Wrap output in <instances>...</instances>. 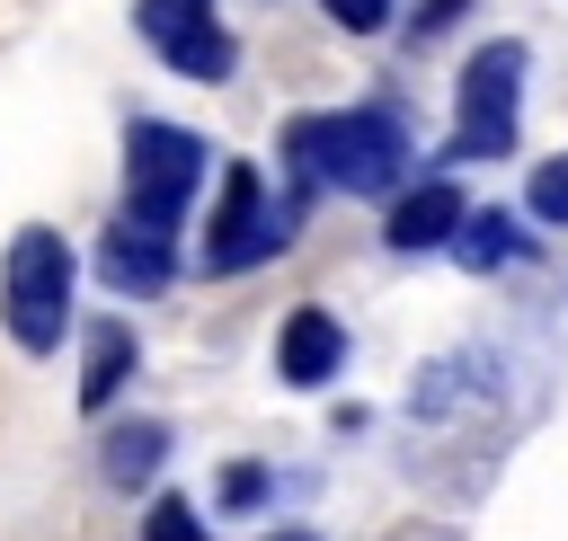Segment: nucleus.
Here are the masks:
<instances>
[{
  "instance_id": "nucleus-1",
  "label": "nucleus",
  "mask_w": 568,
  "mask_h": 541,
  "mask_svg": "<svg viewBox=\"0 0 568 541\" xmlns=\"http://www.w3.org/2000/svg\"><path fill=\"white\" fill-rule=\"evenodd\" d=\"M293 195H390L408 177V124L390 106H337V115H293L284 124Z\"/></svg>"
},
{
  "instance_id": "nucleus-2",
  "label": "nucleus",
  "mask_w": 568,
  "mask_h": 541,
  "mask_svg": "<svg viewBox=\"0 0 568 541\" xmlns=\"http://www.w3.org/2000/svg\"><path fill=\"white\" fill-rule=\"evenodd\" d=\"M71 275L80 266H71V239L53 222H27L9 239V257H0V319H9V337L27 355L62 346V328H71Z\"/></svg>"
},
{
  "instance_id": "nucleus-3",
  "label": "nucleus",
  "mask_w": 568,
  "mask_h": 541,
  "mask_svg": "<svg viewBox=\"0 0 568 541\" xmlns=\"http://www.w3.org/2000/svg\"><path fill=\"white\" fill-rule=\"evenodd\" d=\"M195 186H204V133L142 115V124L124 133V222L151 231V239H169V231L186 222Z\"/></svg>"
},
{
  "instance_id": "nucleus-4",
  "label": "nucleus",
  "mask_w": 568,
  "mask_h": 541,
  "mask_svg": "<svg viewBox=\"0 0 568 541\" xmlns=\"http://www.w3.org/2000/svg\"><path fill=\"white\" fill-rule=\"evenodd\" d=\"M302 213H311V195H284V204H266V177H257L248 160H231V169H222V204H213V222H204V275L266 266L275 248H293Z\"/></svg>"
},
{
  "instance_id": "nucleus-5",
  "label": "nucleus",
  "mask_w": 568,
  "mask_h": 541,
  "mask_svg": "<svg viewBox=\"0 0 568 541\" xmlns=\"http://www.w3.org/2000/svg\"><path fill=\"white\" fill-rule=\"evenodd\" d=\"M515 115H524V44L497 35V44H479V53L462 62L444 160H506V151H515Z\"/></svg>"
},
{
  "instance_id": "nucleus-6",
  "label": "nucleus",
  "mask_w": 568,
  "mask_h": 541,
  "mask_svg": "<svg viewBox=\"0 0 568 541\" xmlns=\"http://www.w3.org/2000/svg\"><path fill=\"white\" fill-rule=\"evenodd\" d=\"M133 27L160 44V62L178 80H231V62H240V44L213 18V0H133Z\"/></svg>"
},
{
  "instance_id": "nucleus-7",
  "label": "nucleus",
  "mask_w": 568,
  "mask_h": 541,
  "mask_svg": "<svg viewBox=\"0 0 568 541\" xmlns=\"http://www.w3.org/2000/svg\"><path fill=\"white\" fill-rule=\"evenodd\" d=\"M275 372H284L293 390H320V381H337V372H346V328H337L320 302H302V310L275 328Z\"/></svg>"
},
{
  "instance_id": "nucleus-8",
  "label": "nucleus",
  "mask_w": 568,
  "mask_h": 541,
  "mask_svg": "<svg viewBox=\"0 0 568 541\" xmlns=\"http://www.w3.org/2000/svg\"><path fill=\"white\" fill-rule=\"evenodd\" d=\"M462 186L453 177H426V186H408L399 204H390V222H382V239L399 248V257H426V248H453V231H462Z\"/></svg>"
},
{
  "instance_id": "nucleus-9",
  "label": "nucleus",
  "mask_w": 568,
  "mask_h": 541,
  "mask_svg": "<svg viewBox=\"0 0 568 541\" xmlns=\"http://www.w3.org/2000/svg\"><path fill=\"white\" fill-rule=\"evenodd\" d=\"M98 275H106L115 293H160V284L178 275V248L151 239V231H133V222H115V231L98 239Z\"/></svg>"
},
{
  "instance_id": "nucleus-10",
  "label": "nucleus",
  "mask_w": 568,
  "mask_h": 541,
  "mask_svg": "<svg viewBox=\"0 0 568 541\" xmlns=\"http://www.w3.org/2000/svg\"><path fill=\"white\" fill-rule=\"evenodd\" d=\"M124 372H133V328L124 319H98L89 328V372H80V408L98 417L115 390H124Z\"/></svg>"
},
{
  "instance_id": "nucleus-11",
  "label": "nucleus",
  "mask_w": 568,
  "mask_h": 541,
  "mask_svg": "<svg viewBox=\"0 0 568 541\" xmlns=\"http://www.w3.org/2000/svg\"><path fill=\"white\" fill-rule=\"evenodd\" d=\"M160 461H169V426H151V417H142V426H115L106 452H98V470H106L115 488H151Z\"/></svg>"
},
{
  "instance_id": "nucleus-12",
  "label": "nucleus",
  "mask_w": 568,
  "mask_h": 541,
  "mask_svg": "<svg viewBox=\"0 0 568 541\" xmlns=\"http://www.w3.org/2000/svg\"><path fill=\"white\" fill-rule=\"evenodd\" d=\"M453 248H462V266H479V275H488V266H506V257H524L532 239H524V231H515L506 213H462V231H453Z\"/></svg>"
},
{
  "instance_id": "nucleus-13",
  "label": "nucleus",
  "mask_w": 568,
  "mask_h": 541,
  "mask_svg": "<svg viewBox=\"0 0 568 541\" xmlns=\"http://www.w3.org/2000/svg\"><path fill=\"white\" fill-rule=\"evenodd\" d=\"M142 541H204V514H195L178 488H160V497L142 506Z\"/></svg>"
},
{
  "instance_id": "nucleus-14",
  "label": "nucleus",
  "mask_w": 568,
  "mask_h": 541,
  "mask_svg": "<svg viewBox=\"0 0 568 541\" xmlns=\"http://www.w3.org/2000/svg\"><path fill=\"white\" fill-rule=\"evenodd\" d=\"M524 204H532V222H568V151L532 169V186H524Z\"/></svg>"
},
{
  "instance_id": "nucleus-15",
  "label": "nucleus",
  "mask_w": 568,
  "mask_h": 541,
  "mask_svg": "<svg viewBox=\"0 0 568 541\" xmlns=\"http://www.w3.org/2000/svg\"><path fill=\"white\" fill-rule=\"evenodd\" d=\"M320 9H328V18H337V27H346V35H382V27H390V9H399V0H320Z\"/></svg>"
},
{
  "instance_id": "nucleus-16",
  "label": "nucleus",
  "mask_w": 568,
  "mask_h": 541,
  "mask_svg": "<svg viewBox=\"0 0 568 541\" xmlns=\"http://www.w3.org/2000/svg\"><path fill=\"white\" fill-rule=\"evenodd\" d=\"M222 506H240V514L266 506V461H231V470H222Z\"/></svg>"
},
{
  "instance_id": "nucleus-17",
  "label": "nucleus",
  "mask_w": 568,
  "mask_h": 541,
  "mask_svg": "<svg viewBox=\"0 0 568 541\" xmlns=\"http://www.w3.org/2000/svg\"><path fill=\"white\" fill-rule=\"evenodd\" d=\"M462 9H470V0H426V9H417V18H408V35H417V44H426V35H444V27H453V18H462Z\"/></svg>"
},
{
  "instance_id": "nucleus-18",
  "label": "nucleus",
  "mask_w": 568,
  "mask_h": 541,
  "mask_svg": "<svg viewBox=\"0 0 568 541\" xmlns=\"http://www.w3.org/2000/svg\"><path fill=\"white\" fill-rule=\"evenodd\" d=\"M275 541H311V532H275Z\"/></svg>"
}]
</instances>
